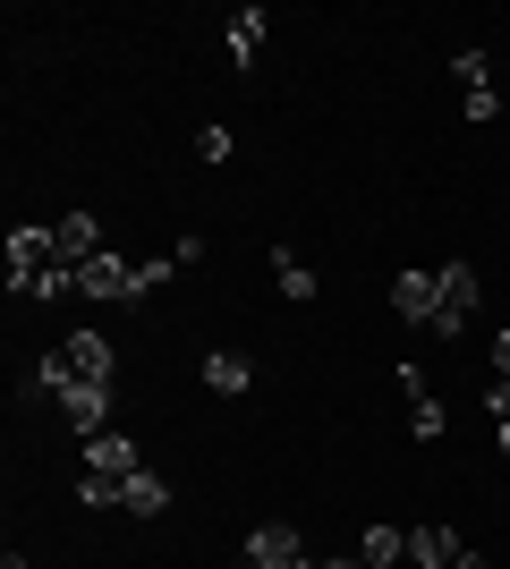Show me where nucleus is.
Here are the masks:
<instances>
[{
  "mask_svg": "<svg viewBox=\"0 0 510 569\" xmlns=\"http://www.w3.org/2000/svg\"><path fill=\"white\" fill-rule=\"evenodd\" d=\"M34 391H51V400H60V417H69L77 433H111V382L69 375V357H60V349L34 366Z\"/></svg>",
  "mask_w": 510,
  "mask_h": 569,
  "instance_id": "nucleus-1",
  "label": "nucleus"
},
{
  "mask_svg": "<svg viewBox=\"0 0 510 569\" xmlns=\"http://www.w3.org/2000/svg\"><path fill=\"white\" fill-rule=\"evenodd\" d=\"M442 307H434V340H460L468 323H477V298H486V281H477V263H442L434 272Z\"/></svg>",
  "mask_w": 510,
  "mask_h": 569,
  "instance_id": "nucleus-2",
  "label": "nucleus"
},
{
  "mask_svg": "<svg viewBox=\"0 0 510 569\" xmlns=\"http://www.w3.org/2000/svg\"><path fill=\"white\" fill-rule=\"evenodd\" d=\"M247 569H316L307 561V536H298V527H256V536H247Z\"/></svg>",
  "mask_w": 510,
  "mask_h": 569,
  "instance_id": "nucleus-3",
  "label": "nucleus"
},
{
  "mask_svg": "<svg viewBox=\"0 0 510 569\" xmlns=\"http://www.w3.org/2000/svg\"><path fill=\"white\" fill-rule=\"evenodd\" d=\"M77 289H86V298H137V256H111V247H102L94 263H77Z\"/></svg>",
  "mask_w": 510,
  "mask_h": 569,
  "instance_id": "nucleus-4",
  "label": "nucleus"
},
{
  "mask_svg": "<svg viewBox=\"0 0 510 569\" xmlns=\"http://www.w3.org/2000/svg\"><path fill=\"white\" fill-rule=\"evenodd\" d=\"M137 468H146V459H137V442H128V433H86V476H111V485H128Z\"/></svg>",
  "mask_w": 510,
  "mask_h": 569,
  "instance_id": "nucleus-5",
  "label": "nucleus"
},
{
  "mask_svg": "<svg viewBox=\"0 0 510 569\" xmlns=\"http://www.w3.org/2000/svg\"><path fill=\"white\" fill-rule=\"evenodd\" d=\"M434 307H442L434 272H400V281H391V315H400V323H426V332H434Z\"/></svg>",
  "mask_w": 510,
  "mask_h": 569,
  "instance_id": "nucleus-6",
  "label": "nucleus"
},
{
  "mask_svg": "<svg viewBox=\"0 0 510 569\" xmlns=\"http://www.w3.org/2000/svg\"><path fill=\"white\" fill-rule=\"evenodd\" d=\"M51 247H60V263H94L102 256V221L94 213H60L51 221Z\"/></svg>",
  "mask_w": 510,
  "mask_h": 569,
  "instance_id": "nucleus-7",
  "label": "nucleus"
},
{
  "mask_svg": "<svg viewBox=\"0 0 510 569\" xmlns=\"http://www.w3.org/2000/svg\"><path fill=\"white\" fill-rule=\"evenodd\" d=\"M460 536H451V527H409V569H451L460 561Z\"/></svg>",
  "mask_w": 510,
  "mask_h": 569,
  "instance_id": "nucleus-8",
  "label": "nucleus"
},
{
  "mask_svg": "<svg viewBox=\"0 0 510 569\" xmlns=\"http://www.w3.org/2000/svg\"><path fill=\"white\" fill-rule=\"evenodd\" d=\"M60 357H69V375L111 382V340H102V332H69V340H60Z\"/></svg>",
  "mask_w": 510,
  "mask_h": 569,
  "instance_id": "nucleus-9",
  "label": "nucleus"
},
{
  "mask_svg": "<svg viewBox=\"0 0 510 569\" xmlns=\"http://www.w3.org/2000/svg\"><path fill=\"white\" fill-rule=\"evenodd\" d=\"M120 510H137V519H162V510H170V485H162L153 468H137V476L120 485Z\"/></svg>",
  "mask_w": 510,
  "mask_h": 569,
  "instance_id": "nucleus-10",
  "label": "nucleus"
},
{
  "mask_svg": "<svg viewBox=\"0 0 510 569\" xmlns=\"http://www.w3.org/2000/svg\"><path fill=\"white\" fill-rule=\"evenodd\" d=\"M366 569H400L409 561V527H366V552H358Z\"/></svg>",
  "mask_w": 510,
  "mask_h": 569,
  "instance_id": "nucleus-11",
  "label": "nucleus"
},
{
  "mask_svg": "<svg viewBox=\"0 0 510 569\" xmlns=\"http://www.w3.org/2000/svg\"><path fill=\"white\" fill-rule=\"evenodd\" d=\"M247 382H256V366H247L239 349H213V357H204V391H247Z\"/></svg>",
  "mask_w": 510,
  "mask_h": 569,
  "instance_id": "nucleus-12",
  "label": "nucleus"
},
{
  "mask_svg": "<svg viewBox=\"0 0 510 569\" xmlns=\"http://www.w3.org/2000/svg\"><path fill=\"white\" fill-rule=\"evenodd\" d=\"M256 51H264V9H239V18H230V60L256 69Z\"/></svg>",
  "mask_w": 510,
  "mask_h": 569,
  "instance_id": "nucleus-13",
  "label": "nucleus"
},
{
  "mask_svg": "<svg viewBox=\"0 0 510 569\" xmlns=\"http://www.w3.org/2000/svg\"><path fill=\"white\" fill-rule=\"evenodd\" d=\"M272 281L290 289V298H316V263H298L290 247H272Z\"/></svg>",
  "mask_w": 510,
  "mask_h": 569,
  "instance_id": "nucleus-14",
  "label": "nucleus"
},
{
  "mask_svg": "<svg viewBox=\"0 0 510 569\" xmlns=\"http://www.w3.org/2000/svg\"><path fill=\"white\" fill-rule=\"evenodd\" d=\"M451 77H460L468 94H486V86H493V60H486L477 43H468V51H451Z\"/></svg>",
  "mask_w": 510,
  "mask_h": 569,
  "instance_id": "nucleus-15",
  "label": "nucleus"
},
{
  "mask_svg": "<svg viewBox=\"0 0 510 569\" xmlns=\"http://www.w3.org/2000/svg\"><path fill=\"white\" fill-rule=\"evenodd\" d=\"M170 272H179V256H137V298H153V289H170Z\"/></svg>",
  "mask_w": 510,
  "mask_h": 569,
  "instance_id": "nucleus-16",
  "label": "nucleus"
},
{
  "mask_svg": "<svg viewBox=\"0 0 510 569\" xmlns=\"http://www.w3.org/2000/svg\"><path fill=\"white\" fill-rule=\"evenodd\" d=\"M409 433H426V442L442 433V400H434V391H426V400H409Z\"/></svg>",
  "mask_w": 510,
  "mask_h": 569,
  "instance_id": "nucleus-17",
  "label": "nucleus"
},
{
  "mask_svg": "<svg viewBox=\"0 0 510 569\" xmlns=\"http://www.w3.org/2000/svg\"><path fill=\"white\" fill-rule=\"evenodd\" d=\"M77 501H86V510H120V485H111V476H86V485H77Z\"/></svg>",
  "mask_w": 510,
  "mask_h": 569,
  "instance_id": "nucleus-18",
  "label": "nucleus"
},
{
  "mask_svg": "<svg viewBox=\"0 0 510 569\" xmlns=\"http://www.w3.org/2000/svg\"><path fill=\"white\" fill-rule=\"evenodd\" d=\"M196 153H204V162H230V128H221V119H213V128H196Z\"/></svg>",
  "mask_w": 510,
  "mask_h": 569,
  "instance_id": "nucleus-19",
  "label": "nucleus"
},
{
  "mask_svg": "<svg viewBox=\"0 0 510 569\" xmlns=\"http://www.w3.org/2000/svg\"><path fill=\"white\" fill-rule=\"evenodd\" d=\"M486 417H493V426H510V382H502V375L486 382Z\"/></svg>",
  "mask_w": 510,
  "mask_h": 569,
  "instance_id": "nucleus-20",
  "label": "nucleus"
},
{
  "mask_svg": "<svg viewBox=\"0 0 510 569\" xmlns=\"http://www.w3.org/2000/svg\"><path fill=\"white\" fill-rule=\"evenodd\" d=\"M493 375L510 382V332H493Z\"/></svg>",
  "mask_w": 510,
  "mask_h": 569,
  "instance_id": "nucleus-21",
  "label": "nucleus"
},
{
  "mask_svg": "<svg viewBox=\"0 0 510 569\" xmlns=\"http://www.w3.org/2000/svg\"><path fill=\"white\" fill-rule=\"evenodd\" d=\"M451 569H493V561H486V552H460V561H451Z\"/></svg>",
  "mask_w": 510,
  "mask_h": 569,
  "instance_id": "nucleus-22",
  "label": "nucleus"
},
{
  "mask_svg": "<svg viewBox=\"0 0 510 569\" xmlns=\"http://www.w3.org/2000/svg\"><path fill=\"white\" fill-rule=\"evenodd\" d=\"M493 442H502V459H510V426H493Z\"/></svg>",
  "mask_w": 510,
  "mask_h": 569,
  "instance_id": "nucleus-23",
  "label": "nucleus"
},
{
  "mask_svg": "<svg viewBox=\"0 0 510 569\" xmlns=\"http://www.w3.org/2000/svg\"><path fill=\"white\" fill-rule=\"evenodd\" d=\"M316 569H366V561H316Z\"/></svg>",
  "mask_w": 510,
  "mask_h": 569,
  "instance_id": "nucleus-24",
  "label": "nucleus"
},
{
  "mask_svg": "<svg viewBox=\"0 0 510 569\" xmlns=\"http://www.w3.org/2000/svg\"><path fill=\"white\" fill-rule=\"evenodd\" d=\"M0 569H26V561H18V552H9V561H0Z\"/></svg>",
  "mask_w": 510,
  "mask_h": 569,
  "instance_id": "nucleus-25",
  "label": "nucleus"
}]
</instances>
